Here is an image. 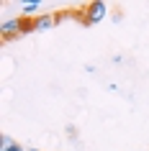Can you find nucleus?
<instances>
[{
  "instance_id": "nucleus-1",
  "label": "nucleus",
  "mask_w": 149,
  "mask_h": 151,
  "mask_svg": "<svg viewBox=\"0 0 149 151\" xmlns=\"http://www.w3.org/2000/svg\"><path fill=\"white\" fill-rule=\"evenodd\" d=\"M82 13H85L87 23H100L103 18L108 16V5H105L103 0H95V3H87L85 8H82Z\"/></svg>"
},
{
  "instance_id": "nucleus-2",
  "label": "nucleus",
  "mask_w": 149,
  "mask_h": 151,
  "mask_svg": "<svg viewBox=\"0 0 149 151\" xmlns=\"http://www.w3.org/2000/svg\"><path fill=\"white\" fill-rule=\"evenodd\" d=\"M0 33H3V39L10 41L13 36H18V33H23L21 31V16L18 18H8V21H3V26H0Z\"/></svg>"
},
{
  "instance_id": "nucleus-3",
  "label": "nucleus",
  "mask_w": 149,
  "mask_h": 151,
  "mask_svg": "<svg viewBox=\"0 0 149 151\" xmlns=\"http://www.w3.org/2000/svg\"><path fill=\"white\" fill-rule=\"evenodd\" d=\"M57 23V18L54 16H36V31H49V28H52V26Z\"/></svg>"
},
{
  "instance_id": "nucleus-4",
  "label": "nucleus",
  "mask_w": 149,
  "mask_h": 151,
  "mask_svg": "<svg viewBox=\"0 0 149 151\" xmlns=\"http://www.w3.org/2000/svg\"><path fill=\"white\" fill-rule=\"evenodd\" d=\"M21 31H23V33H33V31H36V18L21 16Z\"/></svg>"
},
{
  "instance_id": "nucleus-5",
  "label": "nucleus",
  "mask_w": 149,
  "mask_h": 151,
  "mask_svg": "<svg viewBox=\"0 0 149 151\" xmlns=\"http://www.w3.org/2000/svg\"><path fill=\"white\" fill-rule=\"evenodd\" d=\"M39 10V0H31V3H23V16L26 18H33V13Z\"/></svg>"
},
{
  "instance_id": "nucleus-6",
  "label": "nucleus",
  "mask_w": 149,
  "mask_h": 151,
  "mask_svg": "<svg viewBox=\"0 0 149 151\" xmlns=\"http://www.w3.org/2000/svg\"><path fill=\"white\" fill-rule=\"evenodd\" d=\"M10 146H13V138H10V136H0V151H5V149H10Z\"/></svg>"
},
{
  "instance_id": "nucleus-7",
  "label": "nucleus",
  "mask_w": 149,
  "mask_h": 151,
  "mask_svg": "<svg viewBox=\"0 0 149 151\" xmlns=\"http://www.w3.org/2000/svg\"><path fill=\"white\" fill-rule=\"evenodd\" d=\"M5 151H26V149L21 146V143H13V146H10V149H5Z\"/></svg>"
},
{
  "instance_id": "nucleus-8",
  "label": "nucleus",
  "mask_w": 149,
  "mask_h": 151,
  "mask_svg": "<svg viewBox=\"0 0 149 151\" xmlns=\"http://www.w3.org/2000/svg\"><path fill=\"white\" fill-rule=\"evenodd\" d=\"M31 151H39V149H31Z\"/></svg>"
}]
</instances>
